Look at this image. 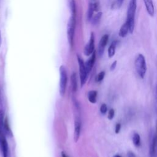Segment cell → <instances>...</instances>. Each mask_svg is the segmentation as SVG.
I'll return each mask as SVG.
<instances>
[{
  "label": "cell",
  "mask_w": 157,
  "mask_h": 157,
  "mask_svg": "<svg viewBox=\"0 0 157 157\" xmlns=\"http://www.w3.org/2000/svg\"><path fill=\"white\" fill-rule=\"evenodd\" d=\"M132 142L136 147L140 145V137L138 133H134L132 137Z\"/></svg>",
  "instance_id": "e0dca14e"
},
{
  "label": "cell",
  "mask_w": 157,
  "mask_h": 157,
  "mask_svg": "<svg viewBox=\"0 0 157 157\" xmlns=\"http://www.w3.org/2000/svg\"><path fill=\"white\" fill-rule=\"evenodd\" d=\"M135 68L137 73L141 78H144L147 71V64L145 58L142 54H139L134 62Z\"/></svg>",
  "instance_id": "7a4b0ae2"
},
{
  "label": "cell",
  "mask_w": 157,
  "mask_h": 157,
  "mask_svg": "<svg viewBox=\"0 0 157 157\" xmlns=\"http://www.w3.org/2000/svg\"><path fill=\"white\" fill-rule=\"evenodd\" d=\"M155 107L157 112V85L156 87V91H155Z\"/></svg>",
  "instance_id": "f1b7e54d"
},
{
  "label": "cell",
  "mask_w": 157,
  "mask_h": 157,
  "mask_svg": "<svg viewBox=\"0 0 157 157\" xmlns=\"http://www.w3.org/2000/svg\"><path fill=\"white\" fill-rule=\"evenodd\" d=\"M128 33H129L128 24L126 21H125V23L121 26L118 34L121 37H125Z\"/></svg>",
  "instance_id": "4fadbf2b"
},
{
  "label": "cell",
  "mask_w": 157,
  "mask_h": 157,
  "mask_svg": "<svg viewBox=\"0 0 157 157\" xmlns=\"http://www.w3.org/2000/svg\"><path fill=\"white\" fill-rule=\"evenodd\" d=\"M144 2L147 10V12L150 16H153L155 13V8L153 0H144Z\"/></svg>",
  "instance_id": "8fae6325"
},
{
  "label": "cell",
  "mask_w": 157,
  "mask_h": 157,
  "mask_svg": "<svg viewBox=\"0 0 157 157\" xmlns=\"http://www.w3.org/2000/svg\"><path fill=\"white\" fill-rule=\"evenodd\" d=\"M75 26V15H71L68 21L67 28V35L68 42L71 45H72L73 44Z\"/></svg>",
  "instance_id": "277c9868"
},
{
  "label": "cell",
  "mask_w": 157,
  "mask_h": 157,
  "mask_svg": "<svg viewBox=\"0 0 157 157\" xmlns=\"http://www.w3.org/2000/svg\"><path fill=\"white\" fill-rule=\"evenodd\" d=\"M0 147L2 153V156L8 157V144L4 133L0 135Z\"/></svg>",
  "instance_id": "ba28073f"
},
{
  "label": "cell",
  "mask_w": 157,
  "mask_h": 157,
  "mask_svg": "<svg viewBox=\"0 0 157 157\" xmlns=\"http://www.w3.org/2000/svg\"><path fill=\"white\" fill-rule=\"evenodd\" d=\"M81 130V122L80 119L77 118L74 122V140L75 142H77L79 139Z\"/></svg>",
  "instance_id": "30bf717a"
},
{
  "label": "cell",
  "mask_w": 157,
  "mask_h": 157,
  "mask_svg": "<svg viewBox=\"0 0 157 157\" xmlns=\"http://www.w3.org/2000/svg\"><path fill=\"white\" fill-rule=\"evenodd\" d=\"M114 115H115V111L113 109H111L108 112V115H107L108 119L110 120H112L114 117Z\"/></svg>",
  "instance_id": "d4e9b609"
},
{
  "label": "cell",
  "mask_w": 157,
  "mask_h": 157,
  "mask_svg": "<svg viewBox=\"0 0 157 157\" xmlns=\"http://www.w3.org/2000/svg\"><path fill=\"white\" fill-rule=\"evenodd\" d=\"M113 157H122V156H120V155H118V154H117V155H114Z\"/></svg>",
  "instance_id": "1f68e13d"
},
{
  "label": "cell",
  "mask_w": 157,
  "mask_h": 157,
  "mask_svg": "<svg viewBox=\"0 0 157 157\" xmlns=\"http://www.w3.org/2000/svg\"><path fill=\"white\" fill-rule=\"evenodd\" d=\"M69 7L71 12V15H75V4L74 0H69Z\"/></svg>",
  "instance_id": "44dd1931"
},
{
  "label": "cell",
  "mask_w": 157,
  "mask_h": 157,
  "mask_svg": "<svg viewBox=\"0 0 157 157\" xmlns=\"http://www.w3.org/2000/svg\"><path fill=\"white\" fill-rule=\"evenodd\" d=\"M94 36L93 33H91L89 42L86 44L84 49V53L86 56L91 55L94 51Z\"/></svg>",
  "instance_id": "52a82bcc"
},
{
  "label": "cell",
  "mask_w": 157,
  "mask_h": 157,
  "mask_svg": "<svg viewBox=\"0 0 157 157\" xmlns=\"http://www.w3.org/2000/svg\"><path fill=\"white\" fill-rule=\"evenodd\" d=\"M95 60H96V53H95V52H94L91 54V57L87 60V61L85 63V67H86L88 73H89L91 71V69L94 66Z\"/></svg>",
  "instance_id": "7c38bea8"
},
{
  "label": "cell",
  "mask_w": 157,
  "mask_h": 157,
  "mask_svg": "<svg viewBox=\"0 0 157 157\" xmlns=\"http://www.w3.org/2000/svg\"><path fill=\"white\" fill-rule=\"evenodd\" d=\"M4 129L6 131V132L7 133V136H12V131L10 130V128L9 126V123H8V120L7 118H6L4 122Z\"/></svg>",
  "instance_id": "ffe728a7"
},
{
  "label": "cell",
  "mask_w": 157,
  "mask_h": 157,
  "mask_svg": "<svg viewBox=\"0 0 157 157\" xmlns=\"http://www.w3.org/2000/svg\"><path fill=\"white\" fill-rule=\"evenodd\" d=\"M59 93L61 96H63L66 92V85H67V72L65 67L62 65L59 67Z\"/></svg>",
  "instance_id": "3957f363"
},
{
  "label": "cell",
  "mask_w": 157,
  "mask_h": 157,
  "mask_svg": "<svg viewBox=\"0 0 157 157\" xmlns=\"http://www.w3.org/2000/svg\"><path fill=\"white\" fill-rule=\"evenodd\" d=\"M104 76H105V72H104V71H101V72H100L98 74V75H97V77H96V81H97V82H101V81H102V80L104 79Z\"/></svg>",
  "instance_id": "603a6c76"
},
{
  "label": "cell",
  "mask_w": 157,
  "mask_h": 157,
  "mask_svg": "<svg viewBox=\"0 0 157 157\" xmlns=\"http://www.w3.org/2000/svg\"><path fill=\"white\" fill-rule=\"evenodd\" d=\"M120 129H121V124L120 123H117L115 126V133L116 134L119 133V132L120 131Z\"/></svg>",
  "instance_id": "4316f807"
},
{
  "label": "cell",
  "mask_w": 157,
  "mask_h": 157,
  "mask_svg": "<svg viewBox=\"0 0 157 157\" xmlns=\"http://www.w3.org/2000/svg\"><path fill=\"white\" fill-rule=\"evenodd\" d=\"M137 9V0H130L128 11H127V17L126 21L128 24L129 33L132 34L134 29L135 25V15Z\"/></svg>",
  "instance_id": "6da1fadb"
},
{
  "label": "cell",
  "mask_w": 157,
  "mask_h": 157,
  "mask_svg": "<svg viewBox=\"0 0 157 157\" xmlns=\"http://www.w3.org/2000/svg\"><path fill=\"white\" fill-rule=\"evenodd\" d=\"M94 11V8H93V3L90 2L89 4L88 9V13H87V18H88V20H91V18L93 17Z\"/></svg>",
  "instance_id": "d6986e66"
},
{
  "label": "cell",
  "mask_w": 157,
  "mask_h": 157,
  "mask_svg": "<svg viewBox=\"0 0 157 157\" xmlns=\"http://www.w3.org/2000/svg\"><path fill=\"white\" fill-rule=\"evenodd\" d=\"M71 86L72 90L73 92H75L77 90V76L75 73H72L71 77Z\"/></svg>",
  "instance_id": "2e32d148"
},
{
  "label": "cell",
  "mask_w": 157,
  "mask_h": 157,
  "mask_svg": "<svg viewBox=\"0 0 157 157\" xmlns=\"http://www.w3.org/2000/svg\"><path fill=\"white\" fill-rule=\"evenodd\" d=\"M149 154L150 157H157V126L155 132L150 140Z\"/></svg>",
  "instance_id": "8992f818"
},
{
  "label": "cell",
  "mask_w": 157,
  "mask_h": 157,
  "mask_svg": "<svg viewBox=\"0 0 157 157\" xmlns=\"http://www.w3.org/2000/svg\"><path fill=\"white\" fill-rule=\"evenodd\" d=\"M102 13L101 12H99L98 13H96L93 17H92L91 20L93 25H97L99 22L102 17Z\"/></svg>",
  "instance_id": "ac0fdd59"
},
{
  "label": "cell",
  "mask_w": 157,
  "mask_h": 157,
  "mask_svg": "<svg viewBox=\"0 0 157 157\" xmlns=\"http://www.w3.org/2000/svg\"><path fill=\"white\" fill-rule=\"evenodd\" d=\"M117 40H113L110 45L108 48V56L109 58H112L115 53V48L117 45Z\"/></svg>",
  "instance_id": "5bb4252c"
},
{
  "label": "cell",
  "mask_w": 157,
  "mask_h": 157,
  "mask_svg": "<svg viewBox=\"0 0 157 157\" xmlns=\"http://www.w3.org/2000/svg\"><path fill=\"white\" fill-rule=\"evenodd\" d=\"M109 40V35L108 34H104L100 39V41L99 42L98 45V52L99 56H101L104 52V49L107 45V44Z\"/></svg>",
  "instance_id": "9c48e42d"
},
{
  "label": "cell",
  "mask_w": 157,
  "mask_h": 157,
  "mask_svg": "<svg viewBox=\"0 0 157 157\" xmlns=\"http://www.w3.org/2000/svg\"><path fill=\"white\" fill-rule=\"evenodd\" d=\"M97 95H98V93L95 90L90 91L88 93V99L89 101L93 104L96 103L97 100Z\"/></svg>",
  "instance_id": "9a60e30c"
},
{
  "label": "cell",
  "mask_w": 157,
  "mask_h": 157,
  "mask_svg": "<svg viewBox=\"0 0 157 157\" xmlns=\"http://www.w3.org/2000/svg\"><path fill=\"white\" fill-rule=\"evenodd\" d=\"M117 61H114L113 63H112V64H111V66H110V71H113L115 69V67H116V66H117Z\"/></svg>",
  "instance_id": "83f0119b"
},
{
  "label": "cell",
  "mask_w": 157,
  "mask_h": 157,
  "mask_svg": "<svg viewBox=\"0 0 157 157\" xmlns=\"http://www.w3.org/2000/svg\"><path fill=\"white\" fill-rule=\"evenodd\" d=\"M107 111V107L105 104H102L100 107V112L102 114H105Z\"/></svg>",
  "instance_id": "cb8c5ba5"
},
{
  "label": "cell",
  "mask_w": 157,
  "mask_h": 157,
  "mask_svg": "<svg viewBox=\"0 0 157 157\" xmlns=\"http://www.w3.org/2000/svg\"><path fill=\"white\" fill-rule=\"evenodd\" d=\"M123 2H124V0H117L116 2H115V6L116 8L117 9L120 8Z\"/></svg>",
  "instance_id": "484cf974"
},
{
  "label": "cell",
  "mask_w": 157,
  "mask_h": 157,
  "mask_svg": "<svg viewBox=\"0 0 157 157\" xmlns=\"http://www.w3.org/2000/svg\"><path fill=\"white\" fill-rule=\"evenodd\" d=\"M3 112L0 110V135L2 134L3 132V128H4V117H3Z\"/></svg>",
  "instance_id": "7402d4cb"
},
{
  "label": "cell",
  "mask_w": 157,
  "mask_h": 157,
  "mask_svg": "<svg viewBox=\"0 0 157 157\" xmlns=\"http://www.w3.org/2000/svg\"><path fill=\"white\" fill-rule=\"evenodd\" d=\"M77 61H78V67H79L80 84H81V86H83L85 85V83H86L88 73L86 71V69L85 67V64L83 60L78 55L77 56Z\"/></svg>",
  "instance_id": "5b68a950"
},
{
  "label": "cell",
  "mask_w": 157,
  "mask_h": 157,
  "mask_svg": "<svg viewBox=\"0 0 157 157\" xmlns=\"http://www.w3.org/2000/svg\"><path fill=\"white\" fill-rule=\"evenodd\" d=\"M128 157H136V156L132 151H129L128 153Z\"/></svg>",
  "instance_id": "f546056e"
},
{
  "label": "cell",
  "mask_w": 157,
  "mask_h": 157,
  "mask_svg": "<svg viewBox=\"0 0 157 157\" xmlns=\"http://www.w3.org/2000/svg\"><path fill=\"white\" fill-rule=\"evenodd\" d=\"M61 156H62V157H68V156L64 153V152H63V151L61 152Z\"/></svg>",
  "instance_id": "4dcf8cb0"
}]
</instances>
